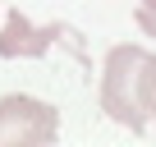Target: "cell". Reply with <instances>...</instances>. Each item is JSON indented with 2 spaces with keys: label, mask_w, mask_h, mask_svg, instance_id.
<instances>
[{
  "label": "cell",
  "mask_w": 156,
  "mask_h": 147,
  "mask_svg": "<svg viewBox=\"0 0 156 147\" xmlns=\"http://www.w3.org/2000/svg\"><path fill=\"white\" fill-rule=\"evenodd\" d=\"M151 120H156V101H151Z\"/></svg>",
  "instance_id": "8992f818"
},
{
  "label": "cell",
  "mask_w": 156,
  "mask_h": 147,
  "mask_svg": "<svg viewBox=\"0 0 156 147\" xmlns=\"http://www.w3.org/2000/svg\"><path fill=\"white\" fill-rule=\"evenodd\" d=\"M138 28L156 37V9H142V5H138Z\"/></svg>",
  "instance_id": "277c9868"
},
{
  "label": "cell",
  "mask_w": 156,
  "mask_h": 147,
  "mask_svg": "<svg viewBox=\"0 0 156 147\" xmlns=\"http://www.w3.org/2000/svg\"><path fill=\"white\" fill-rule=\"evenodd\" d=\"M138 5H142V9H156V0H138Z\"/></svg>",
  "instance_id": "5b68a950"
},
{
  "label": "cell",
  "mask_w": 156,
  "mask_h": 147,
  "mask_svg": "<svg viewBox=\"0 0 156 147\" xmlns=\"http://www.w3.org/2000/svg\"><path fill=\"white\" fill-rule=\"evenodd\" d=\"M60 115L37 97H0V147H41L55 142Z\"/></svg>",
  "instance_id": "3957f363"
},
{
  "label": "cell",
  "mask_w": 156,
  "mask_h": 147,
  "mask_svg": "<svg viewBox=\"0 0 156 147\" xmlns=\"http://www.w3.org/2000/svg\"><path fill=\"white\" fill-rule=\"evenodd\" d=\"M51 46L64 51V55H73L83 69L92 64V55H87L83 37H78V28H69V23H46V28H37V23H28V14L9 9L5 28H0V55H5V60H41Z\"/></svg>",
  "instance_id": "7a4b0ae2"
},
{
  "label": "cell",
  "mask_w": 156,
  "mask_h": 147,
  "mask_svg": "<svg viewBox=\"0 0 156 147\" xmlns=\"http://www.w3.org/2000/svg\"><path fill=\"white\" fill-rule=\"evenodd\" d=\"M151 101H156V51L147 46H115L106 55V69H101V110L142 133L151 124Z\"/></svg>",
  "instance_id": "6da1fadb"
}]
</instances>
